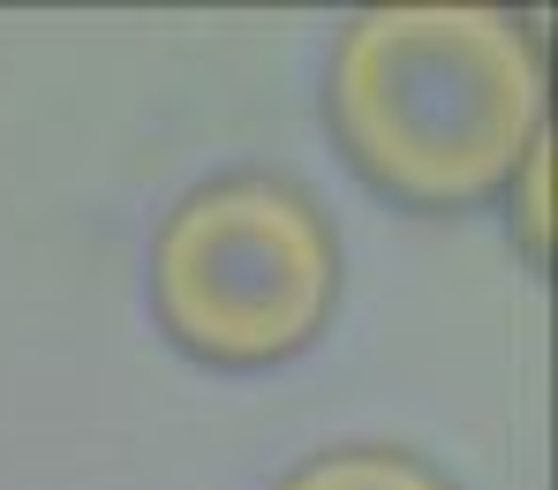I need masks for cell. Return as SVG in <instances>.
<instances>
[{"label":"cell","mask_w":558,"mask_h":490,"mask_svg":"<svg viewBox=\"0 0 558 490\" xmlns=\"http://www.w3.org/2000/svg\"><path fill=\"white\" fill-rule=\"evenodd\" d=\"M325 113L377 196L475 211L544 136V53L506 8H371L332 46Z\"/></svg>","instance_id":"1"},{"label":"cell","mask_w":558,"mask_h":490,"mask_svg":"<svg viewBox=\"0 0 558 490\" xmlns=\"http://www.w3.org/2000/svg\"><path fill=\"white\" fill-rule=\"evenodd\" d=\"M340 234L287 174H211L151 234V317L204 370H279L340 309Z\"/></svg>","instance_id":"2"},{"label":"cell","mask_w":558,"mask_h":490,"mask_svg":"<svg viewBox=\"0 0 558 490\" xmlns=\"http://www.w3.org/2000/svg\"><path fill=\"white\" fill-rule=\"evenodd\" d=\"M272 490H461V483L408 445H325V453L294 461Z\"/></svg>","instance_id":"3"},{"label":"cell","mask_w":558,"mask_h":490,"mask_svg":"<svg viewBox=\"0 0 558 490\" xmlns=\"http://www.w3.org/2000/svg\"><path fill=\"white\" fill-rule=\"evenodd\" d=\"M506 189H513V234H521L529 265H544L551 257V136H536L521 151V167H513Z\"/></svg>","instance_id":"4"}]
</instances>
